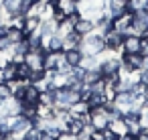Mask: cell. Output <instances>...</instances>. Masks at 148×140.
<instances>
[{
    "instance_id": "cell-21",
    "label": "cell",
    "mask_w": 148,
    "mask_h": 140,
    "mask_svg": "<svg viewBox=\"0 0 148 140\" xmlns=\"http://www.w3.org/2000/svg\"><path fill=\"white\" fill-rule=\"evenodd\" d=\"M91 108H89V104L85 102V100H79V102H75L71 108H69V112L73 114V116H81V114H87Z\"/></svg>"
},
{
    "instance_id": "cell-37",
    "label": "cell",
    "mask_w": 148,
    "mask_h": 140,
    "mask_svg": "<svg viewBox=\"0 0 148 140\" xmlns=\"http://www.w3.org/2000/svg\"><path fill=\"white\" fill-rule=\"evenodd\" d=\"M146 37H148V35H146Z\"/></svg>"
},
{
    "instance_id": "cell-32",
    "label": "cell",
    "mask_w": 148,
    "mask_h": 140,
    "mask_svg": "<svg viewBox=\"0 0 148 140\" xmlns=\"http://www.w3.org/2000/svg\"><path fill=\"white\" fill-rule=\"evenodd\" d=\"M8 29H10V25H8V23H0V37H6Z\"/></svg>"
},
{
    "instance_id": "cell-11",
    "label": "cell",
    "mask_w": 148,
    "mask_h": 140,
    "mask_svg": "<svg viewBox=\"0 0 148 140\" xmlns=\"http://www.w3.org/2000/svg\"><path fill=\"white\" fill-rule=\"evenodd\" d=\"M108 128H110L118 138L128 136V124H126L124 116H116V118H112V120H110V124H108Z\"/></svg>"
},
{
    "instance_id": "cell-7",
    "label": "cell",
    "mask_w": 148,
    "mask_h": 140,
    "mask_svg": "<svg viewBox=\"0 0 148 140\" xmlns=\"http://www.w3.org/2000/svg\"><path fill=\"white\" fill-rule=\"evenodd\" d=\"M8 122H10V134H14V136H23L31 126H33V122L29 120V118H25V116H12V118H8Z\"/></svg>"
},
{
    "instance_id": "cell-35",
    "label": "cell",
    "mask_w": 148,
    "mask_h": 140,
    "mask_svg": "<svg viewBox=\"0 0 148 140\" xmlns=\"http://www.w3.org/2000/svg\"><path fill=\"white\" fill-rule=\"evenodd\" d=\"M144 8H146V10H148V0H146V6H144Z\"/></svg>"
},
{
    "instance_id": "cell-9",
    "label": "cell",
    "mask_w": 148,
    "mask_h": 140,
    "mask_svg": "<svg viewBox=\"0 0 148 140\" xmlns=\"http://www.w3.org/2000/svg\"><path fill=\"white\" fill-rule=\"evenodd\" d=\"M55 10H59L63 16L79 12V0H55Z\"/></svg>"
},
{
    "instance_id": "cell-17",
    "label": "cell",
    "mask_w": 148,
    "mask_h": 140,
    "mask_svg": "<svg viewBox=\"0 0 148 140\" xmlns=\"http://www.w3.org/2000/svg\"><path fill=\"white\" fill-rule=\"evenodd\" d=\"M2 8L8 16H16V14H23V0H4L2 2Z\"/></svg>"
},
{
    "instance_id": "cell-13",
    "label": "cell",
    "mask_w": 148,
    "mask_h": 140,
    "mask_svg": "<svg viewBox=\"0 0 148 140\" xmlns=\"http://www.w3.org/2000/svg\"><path fill=\"white\" fill-rule=\"evenodd\" d=\"M39 97H41V91L37 89V85L35 83H27V87H25V95H23V104H31V106H37L39 104Z\"/></svg>"
},
{
    "instance_id": "cell-34",
    "label": "cell",
    "mask_w": 148,
    "mask_h": 140,
    "mask_svg": "<svg viewBox=\"0 0 148 140\" xmlns=\"http://www.w3.org/2000/svg\"><path fill=\"white\" fill-rule=\"evenodd\" d=\"M144 97H146V104H148V85L144 87Z\"/></svg>"
},
{
    "instance_id": "cell-25",
    "label": "cell",
    "mask_w": 148,
    "mask_h": 140,
    "mask_svg": "<svg viewBox=\"0 0 148 140\" xmlns=\"http://www.w3.org/2000/svg\"><path fill=\"white\" fill-rule=\"evenodd\" d=\"M39 104H45V106H55V89H47V91H41Z\"/></svg>"
},
{
    "instance_id": "cell-5",
    "label": "cell",
    "mask_w": 148,
    "mask_h": 140,
    "mask_svg": "<svg viewBox=\"0 0 148 140\" xmlns=\"http://www.w3.org/2000/svg\"><path fill=\"white\" fill-rule=\"evenodd\" d=\"M103 41H106V51L112 53H122V43H124V35L118 33L116 29H110L103 33Z\"/></svg>"
},
{
    "instance_id": "cell-1",
    "label": "cell",
    "mask_w": 148,
    "mask_h": 140,
    "mask_svg": "<svg viewBox=\"0 0 148 140\" xmlns=\"http://www.w3.org/2000/svg\"><path fill=\"white\" fill-rule=\"evenodd\" d=\"M81 100V91L75 89V87H59L55 89V108H61V110H69L75 102Z\"/></svg>"
},
{
    "instance_id": "cell-23",
    "label": "cell",
    "mask_w": 148,
    "mask_h": 140,
    "mask_svg": "<svg viewBox=\"0 0 148 140\" xmlns=\"http://www.w3.org/2000/svg\"><path fill=\"white\" fill-rule=\"evenodd\" d=\"M16 79H23V81H29L31 79V67L25 61L16 63Z\"/></svg>"
},
{
    "instance_id": "cell-16",
    "label": "cell",
    "mask_w": 148,
    "mask_h": 140,
    "mask_svg": "<svg viewBox=\"0 0 148 140\" xmlns=\"http://www.w3.org/2000/svg\"><path fill=\"white\" fill-rule=\"evenodd\" d=\"M106 6H108V12L112 16H118V14L128 10V0H108Z\"/></svg>"
},
{
    "instance_id": "cell-30",
    "label": "cell",
    "mask_w": 148,
    "mask_h": 140,
    "mask_svg": "<svg viewBox=\"0 0 148 140\" xmlns=\"http://www.w3.org/2000/svg\"><path fill=\"white\" fill-rule=\"evenodd\" d=\"M101 136H103V140H118V136H116L110 128H103V130H101Z\"/></svg>"
},
{
    "instance_id": "cell-27",
    "label": "cell",
    "mask_w": 148,
    "mask_h": 140,
    "mask_svg": "<svg viewBox=\"0 0 148 140\" xmlns=\"http://www.w3.org/2000/svg\"><path fill=\"white\" fill-rule=\"evenodd\" d=\"M144 6H146V0H128V10H130V12L142 10Z\"/></svg>"
},
{
    "instance_id": "cell-2",
    "label": "cell",
    "mask_w": 148,
    "mask_h": 140,
    "mask_svg": "<svg viewBox=\"0 0 148 140\" xmlns=\"http://www.w3.org/2000/svg\"><path fill=\"white\" fill-rule=\"evenodd\" d=\"M126 35H138V37L148 35V10H146V8L136 10V12L132 14V25H130V29L126 31Z\"/></svg>"
},
{
    "instance_id": "cell-33",
    "label": "cell",
    "mask_w": 148,
    "mask_h": 140,
    "mask_svg": "<svg viewBox=\"0 0 148 140\" xmlns=\"http://www.w3.org/2000/svg\"><path fill=\"white\" fill-rule=\"evenodd\" d=\"M0 140H21L18 136H14V134H6V136H2Z\"/></svg>"
},
{
    "instance_id": "cell-14",
    "label": "cell",
    "mask_w": 148,
    "mask_h": 140,
    "mask_svg": "<svg viewBox=\"0 0 148 140\" xmlns=\"http://www.w3.org/2000/svg\"><path fill=\"white\" fill-rule=\"evenodd\" d=\"M39 33L43 39H49L51 35L57 33V21L55 19H41V25H39Z\"/></svg>"
},
{
    "instance_id": "cell-36",
    "label": "cell",
    "mask_w": 148,
    "mask_h": 140,
    "mask_svg": "<svg viewBox=\"0 0 148 140\" xmlns=\"http://www.w3.org/2000/svg\"><path fill=\"white\" fill-rule=\"evenodd\" d=\"M79 2H81V0H79Z\"/></svg>"
},
{
    "instance_id": "cell-15",
    "label": "cell",
    "mask_w": 148,
    "mask_h": 140,
    "mask_svg": "<svg viewBox=\"0 0 148 140\" xmlns=\"http://www.w3.org/2000/svg\"><path fill=\"white\" fill-rule=\"evenodd\" d=\"M63 57H65L67 65L77 67V65L81 63V59H83V53H81L79 47H73V49H65V51H63Z\"/></svg>"
},
{
    "instance_id": "cell-28",
    "label": "cell",
    "mask_w": 148,
    "mask_h": 140,
    "mask_svg": "<svg viewBox=\"0 0 148 140\" xmlns=\"http://www.w3.org/2000/svg\"><path fill=\"white\" fill-rule=\"evenodd\" d=\"M140 55L148 57V37H146V35H144L142 41H140Z\"/></svg>"
},
{
    "instance_id": "cell-6",
    "label": "cell",
    "mask_w": 148,
    "mask_h": 140,
    "mask_svg": "<svg viewBox=\"0 0 148 140\" xmlns=\"http://www.w3.org/2000/svg\"><path fill=\"white\" fill-rule=\"evenodd\" d=\"M122 67L126 71H142L144 65V55L140 53H122Z\"/></svg>"
},
{
    "instance_id": "cell-19",
    "label": "cell",
    "mask_w": 148,
    "mask_h": 140,
    "mask_svg": "<svg viewBox=\"0 0 148 140\" xmlns=\"http://www.w3.org/2000/svg\"><path fill=\"white\" fill-rule=\"evenodd\" d=\"M83 128H85V122H83L81 118H77V116H73V118L67 122V126H65V130H67L69 134H73V136H77L79 132H83Z\"/></svg>"
},
{
    "instance_id": "cell-22",
    "label": "cell",
    "mask_w": 148,
    "mask_h": 140,
    "mask_svg": "<svg viewBox=\"0 0 148 140\" xmlns=\"http://www.w3.org/2000/svg\"><path fill=\"white\" fill-rule=\"evenodd\" d=\"M41 138H43V130H41L39 126H35V124L21 136V140H41Z\"/></svg>"
},
{
    "instance_id": "cell-8",
    "label": "cell",
    "mask_w": 148,
    "mask_h": 140,
    "mask_svg": "<svg viewBox=\"0 0 148 140\" xmlns=\"http://www.w3.org/2000/svg\"><path fill=\"white\" fill-rule=\"evenodd\" d=\"M132 14H134V12L126 10V12H122V14L114 16V19H112V29H116L118 33L126 35V31H128V29H130V25H132Z\"/></svg>"
},
{
    "instance_id": "cell-31",
    "label": "cell",
    "mask_w": 148,
    "mask_h": 140,
    "mask_svg": "<svg viewBox=\"0 0 148 140\" xmlns=\"http://www.w3.org/2000/svg\"><path fill=\"white\" fill-rule=\"evenodd\" d=\"M134 140H148V130H146V128H142L138 134H134Z\"/></svg>"
},
{
    "instance_id": "cell-10",
    "label": "cell",
    "mask_w": 148,
    "mask_h": 140,
    "mask_svg": "<svg viewBox=\"0 0 148 140\" xmlns=\"http://www.w3.org/2000/svg\"><path fill=\"white\" fill-rule=\"evenodd\" d=\"M93 29H95V21L87 19V16H79V19H77V23L73 25V31H75L77 35H81V37H85V35L93 33Z\"/></svg>"
},
{
    "instance_id": "cell-18",
    "label": "cell",
    "mask_w": 148,
    "mask_h": 140,
    "mask_svg": "<svg viewBox=\"0 0 148 140\" xmlns=\"http://www.w3.org/2000/svg\"><path fill=\"white\" fill-rule=\"evenodd\" d=\"M39 25H41V16H35V14H25V25H23L25 35H31V33L39 31Z\"/></svg>"
},
{
    "instance_id": "cell-24",
    "label": "cell",
    "mask_w": 148,
    "mask_h": 140,
    "mask_svg": "<svg viewBox=\"0 0 148 140\" xmlns=\"http://www.w3.org/2000/svg\"><path fill=\"white\" fill-rule=\"evenodd\" d=\"M2 73H4V79H6V81H14V79H16V63H14V61H8V63L2 67Z\"/></svg>"
},
{
    "instance_id": "cell-4",
    "label": "cell",
    "mask_w": 148,
    "mask_h": 140,
    "mask_svg": "<svg viewBox=\"0 0 148 140\" xmlns=\"http://www.w3.org/2000/svg\"><path fill=\"white\" fill-rule=\"evenodd\" d=\"M45 53H47V49H31L27 55H25V63L31 67V73L33 71H45Z\"/></svg>"
},
{
    "instance_id": "cell-29",
    "label": "cell",
    "mask_w": 148,
    "mask_h": 140,
    "mask_svg": "<svg viewBox=\"0 0 148 140\" xmlns=\"http://www.w3.org/2000/svg\"><path fill=\"white\" fill-rule=\"evenodd\" d=\"M8 61H12L10 59V51H0V67H4Z\"/></svg>"
},
{
    "instance_id": "cell-20",
    "label": "cell",
    "mask_w": 148,
    "mask_h": 140,
    "mask_svg": "<svg viewBox=\"0 0 148 140\" xmlns=\"http://www.w3.org/2000/svg\"><path fill=\"white\" fill-rule=\"evenodd\" d=\"M81 39H83V37H81V35H77L75 31H73V33H69L67 37H63V51H65V49L79 47V45H81Z\"/></svg>"
},
{
    "instance_id": "cell-3",
    "label": "cell",
    "mask_w": 148,
    "mask_h": 140,
    "mask_svg": "<svg viewBox=\"0 0 148 140\" xmlns=\"http://www.w3.org/2000/svg\"><path fill=\"white\" fill-rule=\"evenodd\" d=\"M112 116H110V110L106 106H99V108H91L89 110V124L95 128V130H103L108 128Z\"/></svg>"
},
{
    "instance_id": "cell-12",
    "label": "cell",
    "mask_w": 148,
    "mask_h": 140,
    "mask_svg": "<svg viewBox=\"0 0 148 140\" xmlns=\"http://www.w3.org/2000/svg\"><path fill=\"white\" fill-rule=\"evenodd\" d=\"M140 41H142V37H138V35H124L122 53H140Z\"/></svg>"
},
{
    "instance_id": "cell-26",
    "label": "cell",
    "mask_w": 148,
    "mask_h": 140,
    "mask_svg": "<svg viewBox=\"0 0 148 140\" xmlns=\"http://www.w3.org/2000/svg\"><path fill=\"white\" fill-rule=\"evenodd\" d=\"M12 97V87L8 81H2L0 83V102H4V100H10Z\"/></svg>"
}]
</instances>
